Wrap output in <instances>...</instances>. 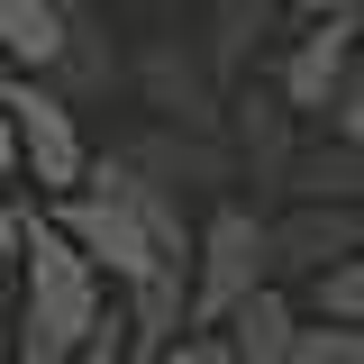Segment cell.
<instances>
[{"instance_id":"5b68a950","label":"cell","mask_w":364,"mask_h":364,"mask_svg":"<svg viewBox=\"0 0 364 364\" xmlns=\"http://www.w3.org/2000/svg\"><path fill=\"white\" fill-rule=\"evenodd\" d=\"M355 246H364V200H291V210H273V282L282 273L318 282Z\"/></svg>"},{"instance_id":"44dd1931","label":"cell","mask_w":364,"mask_h":364,"mask_svg":"<svg viewBox=\"0 0 364 364\" xmlns=\"http://www.w3.org/2000/svg\"><path fill=\"white\" fill-rule=\"evenodd\" d=\"M100 9H164V0H100Z\"/></svg>"},{"instance_id":"6da1fadb","label":"cell","mask_w":364,"mask_h":364,"mask_svg":"<svg viewBox=\"0 0 364 364\" xmlns=\"http://www.w3.org/2000/svg\"><path fill=\"white\" fill-rule=\"evenodd\" d=\"M109 328V273L64 237L55 210L28 200V255H18V301H9V355L18 364H73Z\"/></svg>"},{"instance_id":"277c9868","label":"cell","mask_w":364,"mask_h":364,"mask_svg":"<svg viewBox=\"0 0 364 364\" xmlns=\"http://www.w3.org/2000/svg\"><path fill=\"white\" fill-rule=\"evenodd\" d=\"M355 82H364V37H355V18H301V37H291V55H282L273 91H282L301 119H337Z\"/></svg>"},{"instance_id":"3957f363","label":"cell","mask_w":364,"mask_h":364,"mask_svg":"<svg viewBox=\"0 0 364 364\" xmlns=\"http://www.w3.org/2000/svg\"><path fill=\"white\" fill-rule=\"evenodd\" d=\"M0 100H9V119H18V155H28V182H37L46 200H73L91 182V136H82V109L64 100V91L46 82V73H9L0 82Z\"/></svg>"},{"instance_id":"9c48e42d","label":"cell","mask_w":364,"mask_h":364,"mask_svg":"<svg viewBox=\"0 0 364 364\" xmlns=\"http://www.w3.org/2000/svg\"><path fill=\"white\" fill-rule=\"evenodd\" d=\"M64 28H73V0H0V64L9 73H55Z\"/></svg>"},{"instance_id":"ffe728a7","label":"cell","mask_w":364,"mask_h":364,"mask_svg":"<svg viewBox=\"0 0 364 364\" xmlns=\"http://www.w3.org/2000/svg\"><path fill=\"white\" fill-rule=\"evenodd\" d=\"M282 9H301V18H355L364 0H282Z\"/></svg>"},{"instance_id":"8fae6325","label":"cell","mask_w":364,"mask_h":364,"mask_svg":"<svg viewBox=\"0 0 364 364\" xmlns=\"http://www.w3.org/2000/svg\"><path fill=\"white\" fill-rule=\"evenodd\" d=\"M136 82L155 91V109L182 119V128H210V119H219V109H210V100H219V91H210V64L182 55V46H155V55L136 64Z\"/></svg>"},{"instance_id":"52a82bcc","label":"cell","mask_w":364,"mask_h":364,"mask_svg":"<svg viewBox=\"0 0 364 364\" xmlns=\"http://www.w3.org/2000/svg\"><path fill=\"white\" fill-rule=\"evenodd\" d=\"M146 182H164V191H200V182H228V146L210 128H155L136 136V146H119Z\"/></svg>"},{"instance_id":"7a4b0ae2","label":"cell","mask_w":364,"mask_h":364,"mask_svg":"<svg viewBox=\"0 0 364 364\" xmlns=\"http://www.w3.org/2000/svg\"><path fill=\"white\" fill-rule=\"evenodd\" d=\"M273 282V219L246 200L200 210V255H191V328H228Z\"/></svg>"},{"instance_id":"7402d4cb","label":"cell","mask_w":364,"mask_h":364,"mask_svg":"<svg viewBox=\"0 0 364 364\" xmlns=\"http://www.w3.org/2000/svg\"><path fill=\"white\" fill-rule=\"evenodd\" d=\"M0 355H9V310H0Z\"/></svg>"},{"instance_id":"9a60e30c","label":"cell","mask_w":364,"mask_h":364,"mask_svg":"<svg viewBox=\"0 0 364 364\" xmlns=\"http://www.w3.org/2000/svg\"><path fill=\"white\" fill-rule=\"evenodd\" d=\"M73 364H136V346H128V310H109V328H100Z\"/></svg>"},{"instance_id":"ac0fdd59","label":"cell","mask_w":364,"mask_h":364,"mask_svg":"<svg viewBox=\"0 0 364 364\" xmlns=\"http://www.w3.org/2000/svg\"><path fill=\"white\" fill-rule=\"evenodd\" d=\"M28 173V155H18V119H9V100H0V182Z\"/></svg>"},{"instance_id":"8992f818","label":"cell","mask_w":364,"mask_h":364,"mask_svg":"<svg viewBox=\"0 0 364 364\" xmlns=\"http://www.w3.org/2000/svg\"><path fill=\"white\" fill-rule=\"evenodd\" d=\"M46 82L64 91L73 109H91V100H109V91L128 82L119 46H109V28H100V0H73V28H64V64H55Z\"/></svg>"},{"instance_id":"5bb4252c","label":"cell","mask_w":364,"mask_h":364,"mask_svg":"<svg viewBox=\"0 0 364 364\" xmlns=\"http://www.w3.org/2000/svg\"><path fill=\"white\" fill-rule=\"evenodd\" d=\"M310 318H364V246L310 282Z\"/></svg>"},{"instance_id":"4fadbf2b","label":"cell","mask_w":364,"mask_h":364,"mask_svg":"<svg viewBox=\"0 0 364 364\" xmlns=\"http://www.w3.org/2000/svg\"><path fill=\"white\" fill-rule=\"evenodd\" d=\"M291 364H364V318H310Z\"/></svg>"},{"instance_id":"7c38bea8","label":"cell","mask_w":364,"mask_h":364,"mask_svg":"<svg viewBox=\"0 0 364 364\" xmlns=\"http://www.w3.org/2000/svg\"><path fill=\"white\" fill-rule=\"evenodd\" d=\"M291 200H364V146H318L291 164Z\"/></svg>"},{"instance_id":"ba28073f","label":"cell","mask_w":364,"mask_h":364,"mask_svg":"<svg viewBox=\"0 0 364 364\" xmlns=\"http://www.w3.org/2000/svg\"><path fill=\"white\" fill-rule=\"evenodd\" d=\"M301 328H310V318H301V301H291L282 282H264V291H255L246 310L228 318L219 337H228V355H237V364H291Z\"/></svg>"},{"instance_id":"30bf717a","label":"cell","mask_w":364,"mask_h":364,"mask_svg":"<svg viewBox=\"0 0 364 364\" xmlns=\"http://www.w3.org/2000/svg\"><path fill=\"white\" fill-rule=\"evenodd\" d=\"M291 119H301V109H291L282 91H246V100H237V155L255 164V182H291V164H301V155H291Z\"/></svg>"},{"instance_id":"d6986e66","label":"cell","mask_w":364,"mask_h":364,"mask_svg":"<svg viewBox=\"0 0 364 364\" xmlns=\"http://www.w3.org/2000/svg\"><path fill=\"white\" fill-rule=\"evenodd\" d=\"M337 136H346V146H364V82L346 91V109H337Z\"/></svg>"},{"instance_id":"603a6c76","label":"cell","mask_w":364,"mask_h":364,"mask_svg":"<svg viewBox=\"0 0 364 364\" xmlns=\"http://www.w3.org/2000/svg\"><path fill=\"white\" fill-rule=\"evenodd\" d=\"M355 37H364V9H355Z\"/></svg>"},{"instance_id":"e0dca14e","label":"cell","mask_w":364,"mask_h":364,"mask_svg":"<svg viewBox=\"0 0 364 364\" xmlns=\"http://www.w3.org/2000/svg\"><path fill=\"white\" fill-rule=\"evenodd\" d=\"M28 255V200H9V182H0V273Z\"/></svg>"},{"instance_id":"2e32d148","label":"cell","mask_w":364,"mask_h":364,"mask_svg":"<svg viewBox=\"0 0 364 364\" xmlns=\"http://www.w3.org/2000/svg\"><path fill=\"white\" fill-rule=\"evenodd\" d=\"M155 364H237V355H228V337H219V328H191V337H182V346H164Z\"/></svg>"}]
</instances>
